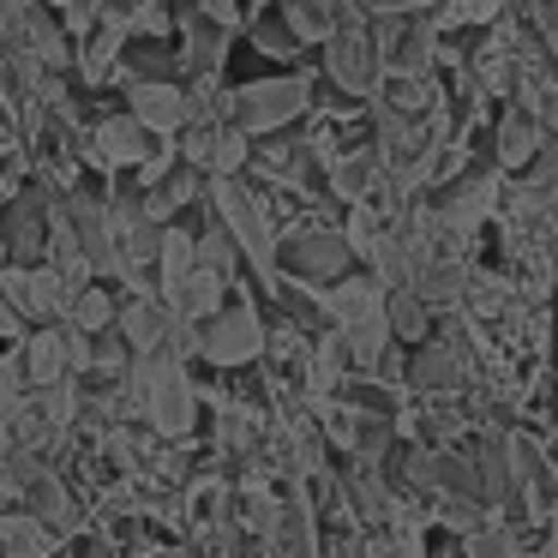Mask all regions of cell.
Instances as JSON below:
<instances>
[{
	"label": "cell",
	"instance_id": "obj_1",
	"mask_svg": "<svg viewBox=\"0 0 558 558\" xmlns=\"http://www.w3.org/2000/svg\"><path fill=\"white\" fill-rule=\"evenodd\" d=\"M205 210H217V222L229 229V241L241 246V265L258 270L265 294L277 289V210L246 174H205Z\"/></svg>",
	"mask_w": 558,
	"mask_h": 558
},
{
	"label": "cell",
	"instance_id": "obj_2",
	"mask_svg": "<svg viewBox=\"0 0 558 558\" xmlns=\"http://www.w3.org/2000/svg\"><path fill=\"white\" fill-rule=\"evenodd\" d=\"M258 354H265V313H258L253 294H241V282L229 289V301L210 318H198L193 330V361L210 373H253Z\"/></svg>",
	"mask_w": 558,
	"mask_h": 558
},
{
	"label": "cell",
	"instance_id": "obj_3",
	"mask_svg": "<svg viewBox=\"0 0 558 558\" xmlns=\"http://www.w3.org/2000/svg\"><path fill=\"white\" fill-rule=\"evenodd\" d=\"M306 109H313V73H265L241 90H222V114L241 121L253 138L294 133Z\"/></svg>",
	"mask_w": 558,
	"mask_h": 558
},
{
	"label": "cell",
	"instance_id": "obj_4",
	"mask_svg": "<svg viewBox=\"0 0 558 558\" xmlns=\"http://www.w3.org/2000/svg\"><path fill=\"white\" fill-rule=\"evenodd\" d=\"M505 457H510V486H517V517L546 529L558 517V450L546 438H534L529 426H510Z\"/></svg>",
	"mask_w": 558,
	"mask_h": 558
},
{
	"label": "cell",
	"instance_id": "obj_5",
	"mask_svg": "<svg viewBox=\"0 0 558 558\" xmlns=\"http://www.w3.org/2000/svg\"><path fill=\"white\" fill-rule=\"evenodd\" d=\"M342 270H354V253H349V241H342V229H330V222H301V229L277 234V277L325 289Z\"/></svg>",
	"mask_w": 558,
	"mask_h": 558
},
{
	"label": "cell",
	"instance_id": "obj_6",
	"mask_svg": "<svg viewBox=\"0 0 558 558\" xmlns=\"http://www.w3.org/2000/svg\"><path fill=\"white\" fill-rule=\"evenodd\" d=\"M318 54H325V78L342 90V97L366 102L378 90V78H385V66H378V43H373V19H361V25H337L325 43H318Z\"/></svg>",
	"mask_w": 558,
	"mask_h": 558
},
{
	"label": "cell",
	"instance_id": "obj_7",
	"mask_svg": "<svg viewBox=\"0 0 558 558\" xmlns=\"http://www.w3.org/2000/svg\"><path fill=\"white\" fill-rule=\"evenodd\" d=\"M474 385V354L445 342L433 330L426 342H414L409 361H402V390L409 397H462Z\"/></svg>",
	"mask_w": 558,
	"mask_h": 558
},
{
	"label": "cell",
	"instance_id": "obj_8",
	"mask_svg": "<svg viewBox=\"0 0 558 558\" xmlns=\"http://www.w3.org/2000/svg\"><path fill=\"white\" fill-rule=\"evenodd\" d=\"M157 150V133H145V126L133 121V114H102L97 126H90V138H85V157L97 162L102 174H126V169H138V162Z\"/></svg>",
	"mask_w": 558,
	"mask_h": 558
},
{
	"label": "cell",
	"instance_id": "obj_9",
	"mask_svg": "<svg viewBox=\"0 0 558 558\" xmlns=\"http://www.w3.org/2000/svg\"><path fill=\"white\" fill-rule=\"evenodd\" d=\"M0 289H7V301L25 313V325H54V318L66 313V294H73L49 265H7L0 270Z\"/></svg>",
	"mask_w": 558,
	"mask_h": 558
},
{
	"label": "cell",
	"instance_id": "obj_10",
	"mask_svg": "<svg viewBox=\"0 0 558 558\" xmlns=\"http://www.w3.org/2000/svg\"><path fill=\"white\" fill-rule=\"evenodd\" d=\"M126 114H133L145 133L174 138L186 126V90L169 78H126Z\"/></svg>",
	"mask_w": 558,
	"mask_h": 558
},
{
	"label": "cell",
	"instance_id": "obj_11",
	"mask_svg": "<svg viewBox=\"0 0 558 558\" xmlns=\"http://www.w3.org/2000/svg\"><path fill=\"white\" fill-rule=\"evenodd\" d=\"M318 313H325V325H354V318L385 313V282H378L366 265L342 270L337 282H325V289H318Z\"/></svg>",
	"mask_w": 558,
	"mask_h": 558
},
{
	"label": "cell",
	"instance_id": "obj_12",
	"mask_svg": "<svg viewBox=\"0 0 558 558\" xmlns=\"http://www.w3.org/2000/svg\"><path fill=\"white\" fill-rule=\"evenodd\" d=\"M541 138H546V126L534 121L529 109H517V102H498L493 109V162L505 174H517L522 162L541 150Z\"/></svg>",
	"mask_w": 558,
	"mask_h": 558
},
{
	"label": "cell",
	"instance_id": "obj_13",
	"mask_svg": "<svg viewBox=\"0 0 558 558\" xmlns=\"http://www.w3.org/2000/svg\"><path fill=\"white\" fill-rule=\"evenodd\" d=\"M114 330H121V342L133 354H157L162 337H169V306H162V294H121Z\"/></svg>",
	"mask_w": 558,
	"mask_h": 558
},
{
	"label": "cell",
	"instance_id": "obj_14",
	"mask_svg": "<svg viewBox=\"0 0 558 558\" xmlns=\"http://www.w3.org/2000/svg\"><path fill=\"white\" fill-rule=\"evenodd\" d=\"M19 366H25V385H54V378H66V325L54 318V325H31L25 337H19Z\"/></svg>",
	"mask_w": 558,
	"mask_h": 558
},
{
	"label": "cell",
	"instance_id": "obj_15",
	"mask_svg": "<svg viewBox=\"0 0 558 558\" xmlns=\"http://www.w3.org/2000/svg\"><path fill=\"white\" fill-rule=\"evenodd\" d=\"M114 306H121V289H114V282H102V277H90V282H78V289L66 294L61 325H73V330H85V337H97V330L114 325Z\"/></svg>",
	"mask_w": 558,
	"mask_h": 558
},
{
	"label": "cell",
	"instance_id": "obj_16",
	"mask_svg": "<svg viewBox=\"0 0 558 558\" xmlns=\"http://www.w3.org/2000/svg\"><path fill=\"white\" fill-rule=\"evenodd\" d=\"M433 306L421 301V294L409 289V282H397V289H385V325H390V337L402 342V349H414V342H426L433 337Z\"/></svg>",
	"mask_w": 558,
	"mask_h": 558
},
{
	"label": "cell",
	"instance_id": "obj_17",
	"mask_svg": "<svg viewBox=\"0 0 558 558\" xmlns=\"http://www.w3.org/2000/svg\"><path fill=\"white\" fill-rule=\"evenodd\" d=\"M181 31H186V66H193V78H222V61H229L234 31L210 25V19H198V13H186Z\"/></svg>",
	"mask_w": 558,
	"mask_h": 558
},
{
	"label": "cell",
	"instance_id": "obj_18",
	"mask_svg": "<svg viewBox=\"0 0 558 558\" xmlns=\"http://www.w3.org/2000/svg\"><path fill=\"white\" fill-rule=\"evenodd\" d=\"M277 19L289 25V37L301 49H318L337 31V0H277Z\"/></svg>",
	"mask_w": 558,
	"mask_h": 558
},
{
	"label": "cell",
	"instance_id": "obj_19",
	"mask_svg": "<svg viewBox=\"0 0 558 558\" xmlns=\"http://www.w3.org/2000/svg\"><path fill=\"white\" fill-rule=\"evenodd\" d=\"M193 13L210 19V25H222V31H241V25H246V7H241V0H193Z\"/></svg>",
	"mask_w": 558,
	"mask_h": 558
},
{
	"label": "cell",
	"instance_id": "obj_20",
	"mask_svg": "<svg viewBox=\"0 0 558 558\" xmlns=\"http://www.w3.org/2000/svg\"><path fill=\"white\" fill-rule=\"evenodd\" d=\"M366 19H397V13H426L433 0H361Z\"/></svg>",
	"mask_w": 558,
	"mask_h": 558
},
{
	"label": "cell",
	"instance_id": "obj_21",
	"mask_svg": "<svg viewBox=\"0 0 558 558\" xmlns=\"http://www.w3.org/2000/svg\"><path fill=\"white\" fill-rule=\"evenodd\" d=\"M25 313H19V306L13 301H7V289H0V342H19V337H25Z\"/></svg>",
	"mask_w": 558,
	"mask_h": 558
},
{
	"label": "cell",
	"instance_id": "obj_22",
	"mask_svg": "<svg viewBox=\"0 0 558 558\" xmlns=\"http://www.w3.org/2000/svg\"><path fill=\"white\" fill-rule=\"evenodd\" d=\"M246 13H265V7H277V0H241Z\"/></svg>",
	"mask_w": 558,
	"mask_h": 558
},
{
	"label": "cell",
	"instance_id": "obj_23",
	"mask_svg": "<svg viewBox=\"0 0 558 558\" xmlns=\"http://www.w3.org/2000/svg\"><path fill=\"white\" fill-rule=\"evenodd\" d=\"M102 7H126V0H102Z\"/></svg>",
	"mask_w": 558,
	"mask_h": 558
},
{
	"label": "cell",
	"instance_id": "obj_24",
	"mask_svg": "<svg viewBox=\"0 0 558 558\" xmlns=\"http://www.w3.org/2000/svg\"><path fill=\"white\" fill-rule=\"evenodd\" d=\"M546 529H553V534H558V517H553V522H546Z\"/></svg>",
	"mask_w": 558,
	"mask_h": 558
}]
</instances>
